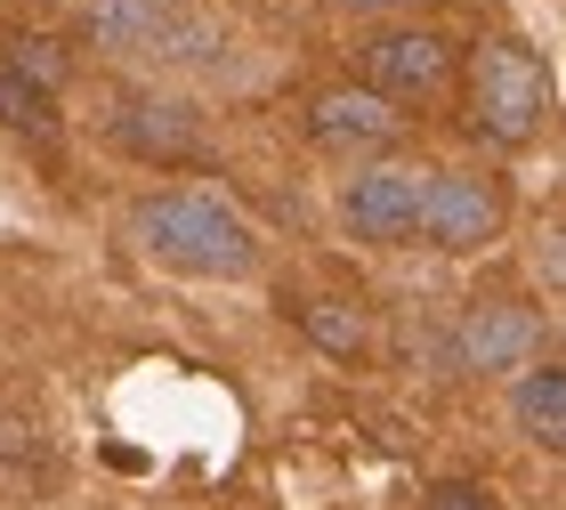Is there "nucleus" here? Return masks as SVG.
<instances>
[{"label": "nucleus", "instance_id": "nucleus-10", "mask_svg": "<svg viewBox=\"0 0 566 510\" xmlns=\"http://www.w3.org/2000/svg\"><path fill=\"white\" fill-rule=\"evenodd\" d=\"M518 429H526L543 454L566 446V373H558V365H526V373H518Z\"/></svg>", "mask_w": 566, "mask_h": 510}, {"label": "nucleus", "instance_id": "nucleus-2", "mask_svg": "<svg viewBox=\"0 0 566 510\" xmlns=\"http://www.w3.org/2000/svg\"><path fill=\"white\" fill-rule=\"evenodd\" d=\"M82 33L106 58H154V65H211L219 33L187 0H82Z\"/></svg>", "mask_w": 566, "mask_h": 510}, {"label": "nucleus", "instance_id": "nucleus-14", "mask_svg": "<svg viewBox=\"0 0 566 510\" xmlns=\"http://www.w3.org/2000/svg\"><path fill=\"white\" fill-rule=\"evenodd\" d=\"M429 510H502V502L485 495V487H470V478H453V487H437V495H429Z\"/></svg>", "mask_w": 566, "mask_h": 510}, {"label": "nucleus", "instance_id": "nucleus-3", "mask_svg": "<svg viewBox=\"0 0 566 510\" xmlns=\"http://www.w3.org/2000/svg\"><path fill=\"white\" fill-rule=\"evenodd\" d=\"M551 122V73L526 41H478L470 58V131L494 146H526Z\"/></svg>", "mask_w": 566, "mask_h": 510}, {"label": "nucleus", "instance_id": "nucleus-7", "mask_svg": "<svg viewBox=\"0 0 566 510\" xmlns=\"http://www.w3.org/2000/svg\"><path fill=\"white\" fill-rule=\"evenodd\" d=\"M534 348H543V324H534V309H518V300H478V309H461V333H453L461 373H526Z\"/></svg>", "mask_w": 566, "mask_h": 510}, {"label": "nucleus", "instance_id": "nucleus-12", "mask_svg": "<svg viewBox=\"0 0 566 510\" xmlns=\"http://www.w3.org/2000/svg\"><path fill=\"white\" fill-rule=\"evenodd\" d=\"M300 333L332 356H356L365 348V316H356V300H300Z\"/></svg>", "mask_w": 566, "mask_h": 510}, {"label": "nucleus", "instance_id": "nucleus-13", "mask_svg": "<svg viewBox=\"0 0 566 510\" xmlns=\"http://www.w3.org/2000/svg\"><path fill=\"white\" fill-rule=\"evenodd\" d=\"M0 65H17L24 82H33V90H49V97L65 90V49L49 41V33H17L9 49H0Z\"/></svg>", "mask_w": 566, "mask_h": 510}, {"label": "nucleus", "instance_id": "nucleus-8", "mask_svg": "<svg viewBox=\"0 0 566 510\" xmlns=\"http://www.w3.org/2000/svg\"><path fill=\"white\" fill-rule=\"evenodd\" d=\"M421 178H429V170H405V163L356 170L348 195H340L348 236H365V243H405V236L421 227Z\"/></svg>", "mask_w": 566, "mask_h": 510}, {"label": "nucleus", "instance_id": "nucleus-11", "mask_svg": "<svg viewBox=\"0 0 566 510\" xmlns=\"http://www.w3.org/2000/svg\"><path fill=\"white\" fill-rule=\"evenodd\" d=\"M0 131H9V138H33V146L57 138V97L33 90L17 65H0Z\"/></svg>", "mask_w": 566, "mask_h": 510}, {"label": "nucleus", "instance_id": "nucleus-15", "mask_svg": "<svg viewBox=\"0 0 566 510\" xmlns=\"http://www.w3.org/2000/svg\"><path fill=\"white\" fill-rule=\"evenodd\" d=\"M340 9H356V17H389V9H405V0H340Z\"/></svg>", "mask_w": 566, "mask_h": 510}, {"label": "nucleus", "instance_id": "nucleus-6", "mask_svg": "<svg viewBox=\"0 0 566 510\" xmlns=\"http://www.w3.org/2000/svg\"><path fill=\"white\" fill-rule=\"evenodd\" d=\"M106 138L130 163H187L202 146V122H195V106H178L163 90H122L114 114H106Z\"/></svg>", "mask_w": 566, "mask_h": 510}, {"label": "nucleus", "instance_id": "nucleus-1", "mask_svg": "<svg viewBox=\"0 0 566 510\" xmlns=\"http://www.w3.org/2000/svg\"><path fill=\"white\" fill-rule=\"evenodd\" d=\"M138 243L163 268H187V275H251V260H260L251 219L219 187H163V195H146L138 202Z\"/></svg>", "mask_w": 566, "mask_h": 510}, {"label": "nucleus", "instance_id": "nucleus-4", "mask_svg": "<svg viewBox=\"0 0 566 510\" xmlns=\"http://www.w3.org/2000/svg\"><path fill=\"white\" fill-rule=\"evenodd\" d=\"M446 73H453V41L437 24H389L365 49V90L380 106H429L446 90Z\"/></svg>", "mask_w": 566, "mask_h": 510}, {"label": "nucleus", "instance_id": "nucleus-16", "mask_svg": "<svg viewBox=\"0 0 566 510\" xmlns=\"http://www.w3.org/2000/svg\"><path fill=\"white\" fill-rule=\"evenodd\" d=\"M0 502H9V470H0Z\"/></svg>", "mask_w": 566, "mask_h": 510}, {"label": "nucleus", "instance_id": "nucleus-5", "mask_svg": "<svg viewBox=\"0 0 566 510\" xmlns=\"http://www.w3.org/2000/svg\"><path fill=\"white\" fill-rule=\"evenodd\" d=\"M494 227H502L494 178H478V170H429L421 178V227L413 236H429L437 251H485Z\"/></svg>", "mask_w": 566, "mask_h": 510}, {"label": "nucleus", "instance_id": "nucleus-9", "mask_svg": "<svg viewBox=\"0 0 566 510\" xmlns=\"http://www.w3.org/2000/svg\"><path fill=\"white\" fill-rule=\"evenodd\" d=\"M397 131H405V114L380 106L373 90H316L307 97V138L324 155H380Z\"/></svg>", "mask_w": 566, "mask_h": 510}]
</instances>
